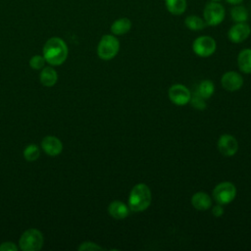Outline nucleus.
<instances>
[{
    "label": "nucleus",
    "mask_w": 251,
    "mask_h": 251,
    "mask_svg": "<svg viewBox=\"0 0 251 251\" xmlns=\"http://www.w3.org/2000/svg\"><path fill=\"white\" fill-rule=\"evenodd\" d=\"M218 149L226 157H231L238 151V141L230 134H223L218 140Z\"/></svg>",
    "instance_id": "1a4fd4ad"
},
{
    "label": "nucleus",
    "mask_w": 251,
    "mask_h": 251,
    "mask_svg": "<svg viewBox=\"0 0 251 251\" xmlns=\"http://www.w3.org/2000/svg\"><path fill=\"white\" fill-rule=\"evenodd\" d=\"M214 92H215L214 83L209 79H204L197 86V90L195 93L204 99H208L212 97Z\"/></svg>",
    "instance_id": "6ab92c4d"
},
{
    "label": "nucleus",
    "mask_w": 251,
    "mask_h": 251,
    "mask_svg": "<svg viewBox=\"0 0 251 251\" xmlns=\"http://www.w3.org/2000/svg\"><path fill=\"white\" fill-rule=\"evenodd\" d=\"M184 24L186 27L189 28L190 30H201L207 25L204 20H202L200 17L195 15L186 17L184 20Z\"/></svg>",
    "instance_id": "aec40b11"
},
{
    "label": "nucleus",
    "mask_w": 251,
    "mask_h": 251,
    "mask_svg": "<svg viewBox=\"0 0 251 251\" xmlns=\"http://www.w3.org/2000/svg\"><path fill=\"white\" fill-rule=\"evenodd\" d=\"M212 1H216V2H219V1H221V0H212Z\"/></svg>",
    "instance_id": "c85d7f7f"
},
{
    "label": "nucleus",
    "mask_w": 251,
    "mask_h": 251,
    "mask_svg": "<svg viewBox=\"0 0 251 251\" xmlns=\"http://www.w3.org/2000/svg\"><path fill=\"white\" fill-rule=\"evenodd\" d=\"M19 247L12 241H5L0 244V251H17Z\"/></svg>",
    "instance_id": "a878e982"
},
{
    "label": "nucleus",
    "mask_w": 251,
    "mask_h": 251,
    "mask_svg": "<svg viewBox=\"0 0 251 251\" xmlns=\"http://www.w3.org/2000/svg\"><path fill=\"white\" fill-rule=\"evenodd\" d=\"M230 16L232 21H234L235 23H243L246 22L248 19V12L245 7L238 4L230 10Z\"/></svg>",
    "instance_id": "412c9836"
},
{
    "label": "nucleus",
    "mask_w": 251,
    "mask_h": 251,
    "mask_svg": "<svg viewBox=\"0 0 251 251\" xmlns=\"http://www.w3.org/2000/svg\"><path fill=\"white\" fill-rule=\"evenodd\" d=\"M237 66L244 74H251V49L246 48L239 52L237 56Z\"/></svg>",
    "instance_id": "dca6fc26"
},
{
    "label": "nucleus",
    "mask_w": 251,
    "mask_h": 251,
    "mask_svg": "<svg viewBox=\"0 0 251 251\" xmlns=\"http://www.w3.org/2000/svg\"><path fill=\"white\" fill-rule=\"evenodd\" d=\"M46 61L43 57V55H34L32 56L30 59H29V67L33 70H41L44 68V65H45Z\"/></svg>",
    "instance_id": "5701e85b"
},
{
    "label": "nucleus",
    "mask_w": 251,
    "mask_h": 251,
    "mask_svg": "<svg viewBox=\"0 0 251 251\" xmlns=\"http://www.w3.org/2000/svg\"><path fill=\"white\" fill-rule=\"evenodd\" d=\"M189 103H190V105H191L194 109L199 110V111H203V110H205V108L207 107V104H206V102H205V99L202 98L201 96L197 95L196 93H195L193 96H191V99H190Z\"/></svg>",
    "instance_id": "b1692460"
},
{
    "label": "nucleus",
    "mask_w": 251,
    "mask_h": 251,
    "mask_svg": "<svg viewBox=\"0 0 251 251\" xmlns=\"http://www.w3.org/2000/svg\"><path fill=\"white\" fill-rule=\"evenodd\" d=\"M151 202L152 193L147 184L137 183L131 188L127 200V206L130 211L134 213L143 212L150 206Z\"/></svg>",
    "instance_id": "f03ea898"
},
{
    "label": "nucleus",
    "mask_w": 251,
    "mask_h": 251,
    "mask_svg": "<svg viewBox=\"0 0 251 251\" xmlns=\"http://www.w3.org/2000/svg\"><path fill=\"white\" fill-rule=\"evenodd\" d=\"M168 95L172 103H174L176 106H184L188 104L192 96L190 90L180 83L173 84L169 88Z\"/></svg>",
    "instance_id": "6e6552de"
},
{
    "label": "nucleus",
    "mask_w": 251,
    "mask_h": 251,
    "mask_svg": "<svg viewBox=\"0 0 251 251\" xmlns=\"http://www.w3.org/2000/svg\"><path fill=\"white\" fill-rule=\"evenodd\" d=\"M228 4H231V5H238L240 3H242L243 0H226Z\"/></svg>",
    "instance_id": "cd10ccee"
},
{
    "label": "nucleus",
    "mask_w": 251,
    "mask_h": 251,
    "mask_svg": "<svg viewBox=\"0 0 251 251\" xmlns=\"http://www.w3.org/2000/svg\"><path fill=\"white\" fill-rule=\"evenodd\" d=\"M40 150L36 144H29L24 150V158L28 162H33L39 158Z\"/></svg>",
    "instance_id": "4be33fe9"
},
{
    "label": "nucleus",
    "mask_w": 251,
    "mask_h": 251,
    "mask_svg": "<svg viewBox=\"0 0 251 251\" xmlns=\"http://www.w3.org/2000/svg\"><path fill=\"white\" fill-rule=\"evenodd\" d=\"M77 250H79V251H97V250H103V248L95 242L84 241L77 247Z\"/></svg>",
    "instance_id": "393cba45"
},
{
    "label": "nucleus",
    "mask_w": 251,
    "mask_h": 251,
    "mask_svg": "<svg viewBox=\"0 0 251 251\" xmlns=\"http://www.w3.org/2000/svg\"><path fill=\"white\" fill-rule=\"evenodd\" d=\"M217 43L216 40L208 35H202L197 37L192 43L193 52L202 58L210 57L216 51Z\"/></svg>",
    "instance_id": "0eeeda50"
},
{
    "label": "nucleus",
    "mask_w": 251,
    "mask_h": 251,
    "mask_svg": "<svg viewBox=\"0 0 251 251\" xmlns=\"http://www.w3.org/2000/svg\"><path fill=\"white\" fill-rule=\"evenodd\" d=\"M131 28V22L127 18L116 20L111 25V31L114 35H123L128 32Z\"/></svg>",
    "instance_id": "f3484780"
},
{
    "label": "nucleus",
    "mask_w": 251,
    "mask_h": 251,
    "mask_svg": "<svg viewBox=\"0 0 251 251\" xmlns=\"http://www.w3.org/2000/svg\"><path fill=\"white\" fill-rule=\"evenodd\" d=\"M221 84L227 91H236L242 87L243 77L239 73L229 71L222 75Z\"/></svg>",
    "instance_id": "9b49d317"
},
{
    "label": "nucleus",
    "mask_w": 251,
    "mask_h": 251,
    "mask_svg": "<svg viewBox=\"0 0 251 251\" xmlns=\"http://www.w3.org/2000/svg\"><path fill=\"white\" fill-rule=\"evenodd\" d=\"M41 148L47 155L51 157H55L60 155L61 152L63 151V143L58 137L53 135H48L42 139Z\"/></svg>",
    "instance_id": "f8f14e48"
},
{
    "label": "nucleus",
    "mask_w": 251,
    "mask_h": 251,
    "mask_svg": "<svg viewBox=\"0 0 251 251\" xmlns=\"http://www.w3.org/2000/svg\"><path fill=\"white\" fill-rule=\"evenodd\" d=\"M120 50V41L115 35L105 34L101 37L97 45V55L104 61L115 58Z\"/></svg>",
    "instance_id": "20e7f679"
},
{
    "label": "nucleus",
    "mask_w": 251,
    "mask_h": 251,
    "mask_svg": "<svg viewBox=\"0 0 251 251\" xmlns=\"http://www.w3.org/2000/svg\"><path fill=\"white\" fill-rule=\"evenodd\" d=\"M224 208H223V205L222 204H217L213 207V210H212V214L215 216V217H221L223 216L224 214Z\"/></svg>",
    "instance_id": "bb28decb"
},
{
    "label": "nucleus",
    "mask_w": 251,
    "mask_h": 251,
    "mask_svg": "<svg viewBox=\"0 0 251 251\" xmlns=\"http://www.w3.org/2000/svg\"><path fill=\"white\" fill-rule=\"evenodd\" d=\"M44 243L42 232L37 228H28L25 230L19 239V248L23 251L40 250Z\"/></svg>",
    "instance_id": "7ed1b4c3"
},
{
    "label": "nucleus",
    "mask_w": 251,
    "mask_h": 251,
    "mask_svg": "<svg viewBox=\"0 0 251 251\" xmlns=\"http://www.w3.org/2000/svg\"><path fill=\"white\" fill-rule=\"evenodd\" d=\"M226 11L222 4L212 1L208 3L203 11V17L206 25L215 26L220 25L225 19Z\"/></svg>",
    "instance_id": "423d86ee"
},
{
    "label": "nucleus",
    "mask_w": 251,
    "mask_h": 251,
    "mask_svg": "<svg viewBox=\"0 0 251 251\" xmlns=\"http://www.w3.org/2000/svg\"><path fill=\"white\" fill-rule=\"evenodd\" d=\"M45 61L51 66H60L68 58L69 49L66 42L57 36L49 38L42 49Z\"/></svg>",
    "instance_id": "f257e3e1"
},
{
    "label": "nucleus",
    "mask_w": 251,
    "mask_h": 251,
    "mask_svg": "<svg viewBox=\"0 0 251 251\" xmlns=\"http://www.w3.org/2000/svg\"><path fill=\"white\" fill-rule=\"evenodd\" d=\"M39 80L43 86L52 87L58 80V74L52 67H44L39 74Z\"/></svg>",
    "instance_id": "2eb2a0df"
},
{
    "label": "nucleus",
    "mask_w": 251,
    "mask_h": 251,
    "mask_svg": "<svg viewBox=\"0 0 251 251\" xmlns=\"http://www.w3.org/2000/svg\"><path fill=\"white\" fill-rule=\"evenodd\" d=\"M167 10L176 16H179L186 10V0H165Z\"/></svg>",
    "instance_id": "a211bd4d"
},
{
    "label": "nucleus",
    "mask_w": 251,
    "mask_h": 251,
    "mask_svg": "<svg viewBox=\"0 0 251 251\" xmlns=\"http://www.w3.org/2000/svg\"><path fill=\"white\" fill-rule=\"evenodd\" d=\"M250 33H251V28L246 22L236 23L234 25H232L229 28L227 32V37L233 43H240V42H243L245 39H247Z\"/></svg>",
    "instance_id": "9d476101"
},
{
    "label": "nucleus",
    "mask_w": 251,
    "mask_h": 251,
    "mask_svg": "<svg viewBox=\"0 0 251 251\" xmlns=\"http://www.w3.org/2000/svg\"><path fill=\"white\" fill-rule=\"evenodd\" d=\"M108 213L115 220H124L129 214V207L122 201L115 200L109 204Z\"/></svg>",
    "instance_id": "ddd939ff"
},
{
    "label": "nucleus",
    "mask_w": 251,
    "mask_h": 251,
    "mask_svg": "<svg viewBox=\"0 0 251 251\" xmlns=\"http://www.w3.org/2000/svg\"><path fill=\"white\" fill-rule=\"evenodd\" d=\"M191 204L198 211H206L212 206V199L206 192L199 191L193 194Z\"/></svg>",
    "instance_id": "4468645a"
},
{
    "label": "nucleus",
    "mask_w": 251,
    "mask_h": 251,
    "mask_svg": "<svg viewBox=\"0 0 251 251\" xmlns=\"http://www.w3.org/2000/svg\"><path fill=\"white\" fill-rule=\"evenodd\" d=\"M236 196V187L233 183L229 181H223L215 186L213 189V198L214 200L224 205L229 204L233 201Z\"/></svg>",
    "instance_id": "39448f33"
}]
</instances>
